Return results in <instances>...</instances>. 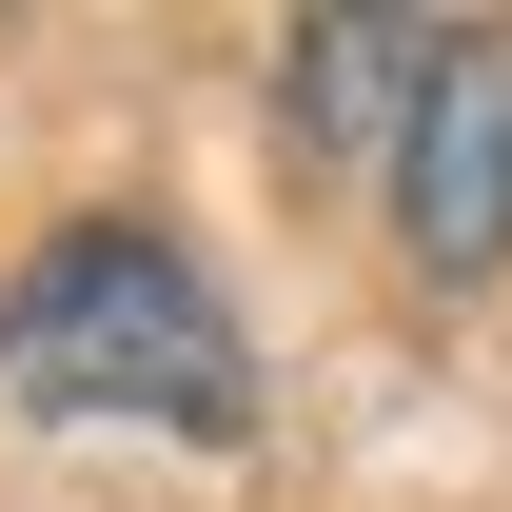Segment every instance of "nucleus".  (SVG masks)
I'll return each mask as SVG.
<instances>
[{
	"label": "nucleus",
	"mask_w": 512,
	"mask_h": 512,
	"mask_svg": "<svg viewBox=\"0 0 512 512\" xmlns=\"http://www.w3.org/2000/svg\"><path fill=\"white\" fill-rule=\"evenodd\" d=\"M0 394L20 414H138V434H256L237 296L158 217H79L0 276Z\"/></svg>",
	"instance_id": "f257e3e1"
},
{
	"label": "nucleus",
	"mask_w": 512,
	"mask_h": 512,
	"mask_svg": "<svg viewBox=\"0 0 512 512\" xmlns=\"http://www.w3.org/2000/svg\"><path fill=\"white\" fill-rule=\"evenodd\" d=\"M375 197H394V256L414 276H493L512 256V20H434Z\"/></svg>",
	"instance_id": "f03ea898"
}]
</instances>
